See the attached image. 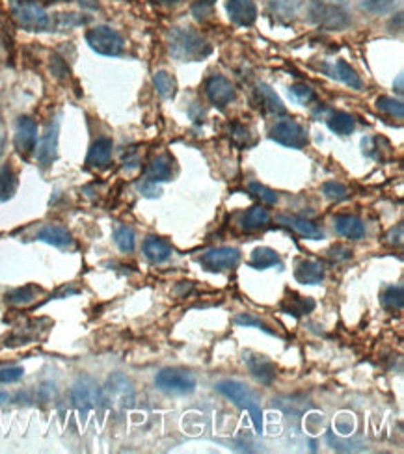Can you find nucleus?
Segmentation results:
<instances>
[{"instance_id": "nucleus-7", "label": "nucleus", "mask_w": 404, "mask_h": 454, "mask_svg": "<svg viewBox=\"0 0 404 454\" xmlns=\"http://www.w3.org/2000/svg\"><path fill=\"white\" fill-rule=\"evenodd\" d=\"M103 400V389L97 386V382L90 378V376H82L75 382L73 389H71V402L75 408L82 413L97 408V404Z\"/></svg>"}, {"instance_id": "nucleus-20", "label": "nucleus", "mask_w": 404, "mask_h": 454, "mask_svg": "<svg viewBox=\"0 0 404 454\" xmlns=\"http://www.w3.org/2000/svg\"><path fill=\"white\" fill-rule=\"evenodd\" d=\"M37 240L45 244L55 246V248H69L73 246V237L64 226H45L41 227L36 235Z\"/></svg>"}, {"instance_id": "nucleus-34", "label": "nucleus", "mask_w": 404, "mask_h": 454, "mask_svg": "<svg viewBox=\"0 0 404 454\" xmlns=\"http://www.w3.org/2000/svg\"><path fill=\"white\" fill-rule=\"evenodd\" d=\"M114 240H116L117 248H119L122 252L131 253L133 250H135L136 235H135V231L131 229V227H127V226L117 227L116 233H114Z\"/></svg>"}, {"instance_id": "nucleus-46", "label": "nucleus", "mask_w": 404, "mask_h": 454, "mask_svg": "<svg viewBox=\"0 0 404 454\" xmlns=\"http://www.w3.org/2000/svg\"><path fill=\"white\" fill-rule=\"evenodd\" d=\"M8 400V393H4V391H0V406L4 404Z\"/></svg>"}, {"instance_id": "nucleus-21", "label": "nucleus", "mask_w": 404, "mask_h": 454, "mask_svg": "<svg viewBox=\"0 0 404 454\" xmlns=\"http://www.w3.org/2000/svg\"><path fill=\"white\" fill-rule=\"evenodd\" d=\"M112 140L106 136H101L93 141L88 151V164L93 168H104L112 159Z\"/></svg>"}, {"instance_id": "nucleus-22", "label": "nucleus", "mask_w": 404, "mask_h": 454, "mask_svg": "<svg viewBox=\"0 0 404 454\" xmlns=\"http://www.w3.org/2000/svg\"><path fill=\"white\" fill-rule=\"evenodd\" d=\"M172 179V159L170 157H157V159L147 166L146 172V181L147 183H166V181H170Z\"/></svg>"}, {"instance_id": "nucleus-28", "label": "nucleus", "mask_w": 404, "mask_h": 454, "mask_svg": "<svg viewBox=\"0 0 404 454\" xmlns=\"http://www.w3.org/2000/svg\"><path fill=\"white\" fill-rule=\"evenodd\" d=\"M276 264H280V255L272 248H256L251 252V268L264 270V268H270V266H276Z\"/></svg>"}, {"instance_id": "nucleus-43", "label": "nucleus", "mask_w": 404, "mask_h": 454, "mask_svg": "<svg viewBox=\"0 0 404 454\" xmlns=\"http://www.w3.org/2000/svg\"><path fill=\"white\" fill-rule=\"evenodd\" d=\"M142 192H144V196L155 197V196H159V194H160V188H159V186H157V184L147 183V181H146V184H144V188H142Z\"/></svg>"}, {"instance_id": "nucleus-8", "label": "nucleus", "mask_w": 404, "mask_h": 454, "mask_svg": "<svg viewBox=\"0 0 404 454\" xmlns=\"http://www.w3.org/2000/svg\"><path fill=\"white\" fill-rule=\"evenodd\" d=\"M240 250L231 248V246H220V248H213L202 253L198 261L203 268L209 272H224L231 270L240 263Z\"/></svg>"}, {"instance_id": "nucleus-10", "label": "nucleus", "mask_w": 404, "mask_h": 454, "mask_svg": "<svg viewBox=\"0 0 404 454\" xmlns=\"http://www.w3.org/2000/svg\"><path fill=\"white\" fill-rule=\"evenodd\" d=\"M205 93H207V99L211 101V105H215L216 108L224 110L233 99H235V86H233L226 77L215 75V77H211V79L207 80Z\"/></svg>"}, {"instance_id": "nucleus-9", "label": "nucleus", "mask_w": 404, "mask_h": 454, "mask_svg": "<svg viewBox=\"0 0 404 454\" xmlns=\"http://www.w3.org/2000/svg\"><path fill=\"white\" fill-rule=\"evenodd\" d=\"M270 138L280 146L291 149H302L307 146V132L300 123L294 119H280L270 129Z\"/></svg>"}, {"instance_id": "nucleus-16", "label": "nucleus", "mask_w": 404, "mask_h": 454, "mask_svg": "<svg viewBox=\"0 0 404 454\" xmlns=\"http://www.w3.org/2000/svg\"><path fill=\"white\" fill-rule=\"evenodd\" d=\"M325 69L328 71L331 79L341 80L345 86H349L350 90L360 92L361 88H363V80H361L360 75L356 73L354 69L350 68L345 60H337L334 66H325Z\"/></svg>"}, {"instance_id": "nucleus-35", "label": "nucleus", "mask_w": 404, "mask_h": 454, "mask_svg": "<svg viewBox=\"0 0 404 454\" xmlns=\"http://www.w3.org/2000/svg\"><path fill=\"white\" fill-rule=\"evenodd\" d=\"M323 194L330 201H343L350 196L349 188L343 183H337V181H328V183L323 184Z\"/></svg>"}, {"instance_id": "nucleus-25", "label": "nucleus", "mask_w": 404, "mask_h": 454, "mask_svg": "<svg viewBox=\"0 0 404 454\" xmlns=\"http://www.w3.org/2000/svg\"><path fill=\"white\" fill-rule=\"evenodd\" d=\"M326 125H328V129L331 132H336L339 136H349L356 129L354 117L347 114V112H331L330 117L326 119Z\"/></svg>"}, {"instance_id": "nucleus-15", "label": "nucleus", "mask_w": 404, "mask_h": 454, "mask_svg": "<svg viewBox=\"0 0 404 454\" xmlns=\"http://www.w3.org/2000/svg\"><path fill=\"white\" fill-rule=\"evenodd\" d=\"M326 268L325 264L315 259H302L294 268V277L302 285H318L325 282Z\"/></svg>"}, {"instance_id": "nucleus-39", "label": "nucleus", "mask_w": 404, "mask_h": 454, "mask_svg": "<svg viewBox=\"0 0 404 454\" xmlns=\"http://www.w3.org/2000/svg\"><path fill=\"white\" fill-rule=\"evenodd\" d=\"M395 6V0H365L361 8L367 10L371 13H386L389 10H393Z\"/></svg>"}, {"instance_id": "nucleus-17", "label": "nucleus", "mask_w": 404, "mask_h": 454, "mask_svg": "<svg viewBox=\"0 0 404 454\" xmlns=\"http://www.w3.org/2000/svg\"><path fill=\"white\" fill-rule=\"evenodd\" d=\"M278 221H280L282 226L291 227L293 231H296V233L300 235V237H304V239L318 240L325 237V233H323V229H320V227L315 226L313 221L304 220V218H298V216L282 215V216H278Z\"/></svg>"}, {"instance_id": "nucleus-26", "label": "nucleus", "mask_w": 404, "mask_h": 454, "mask_svg": "<svg viewBox=\"0 0 404 454\" xmlns=\"http://www.w3.org/2000/svg\"><path fill=\"white\" fill-rule=\"evenodd\" d=\"M294 298H285L282 304V311L287 315H293L294 319H300L302 315L311 313L313 309H315V302L311 298H302V296H296L293 293Z\"/></svg>"}, {"instance_id": "nucleus-18", "label": "nucleus", "mask_w": 404, "mask_h": 454, "mask_svg": "<svg viewBox=\"0 0 404 454\" xmlns=\"http://www.w3.org/2000/svg\"><path fill=\"white\" fill-rule=\"evenodd\" d=\"M334 226H336L337 233L350 240H360L365 235V224L358 216L337 215L334 218Z\"/></svg>"}, {"instance_id": "nucleus-33", "label": "nucleus", "mask_w": 404, "mask_h": 454, "mask_svg": "<svg viewBox=\"0 0 404 454\" xmlns=\"http://www.w3.org/2000/svg\"><path fill=\"white\" fill-rule=\"evenodd\" d=\"M382 304L392 309V311H403L404 306V290L403 285H393V287H387L386 293L382 295Z\"/></svg>"}, {"instance_id": "nucleus-5", "label": "nucleus", "mask_w": 404, "mask_h": 454, "mask_svg": "<svg viewBox=\"0 0 404 454\" xmlns=\"http://www.w3.org/2000/svg\"><path fill=\"white\" fill-rule=\"evenodd\" d=\"M155 386L166 395H190L196 391V378L181 368H162L155 376Z\"/></svg>"}, {"instance_id": "nucleus-30", "label": "nucleus", "mask_w": 404, "mask_h": 454, "mask_svg": "<svg viewBox=\"0 0 404 454\" xmlns=\"http://www.w3.org/2000/svg\"><path fill=\"white\" fill-rule=\"evenodd\" d=\"M44 290L36 285H26V287L13 288L12 293H8L6 300L13 306H28L32 302L36 300L37 295H41Z\"/></svg>"}, {"instance_id": "nucleus-31", "label": "nucleus", "mask_w": 404, "mask_h": 454, "mask_svg": "<svg viewBox=\"0 0 404 454\" xmlns=\"http://www.w3.org/2000/svg\"><path fill=\"white\" fill-rule=\"evenodd\" d=\"M15 192H17V175L12 166H4L0 170V201L12 199Z\"/></svg>"}, {"instance_id": "nucleus-38", "label": "nucleus", "mask_w": 404, "mask_h": 454, "mask_svg": "<svg viewBox=\"0 0 404 454\" xmlns=\"http://www.w3.org/2000/svg\"><path fill=\"white\" fill-rule=\"evenodd\" d=\"M235 322H237L239 326H246V328H250V326H251V328L263 330V332L269 333V335H274V332L270 330L269 326L264 324V322H261L259 319H256V317H251V315H246V313L237 315V317H235Z\"/></svg>"}, {"instance_id": "nucleus-19", "label": "nucleus", "mask_w": 404, "mask_h": 454, "mask_svg": "<svg viewBox=\"0 0 404 454\" xmlns=\"http://www.w3.org/2000/svg\"><path fill=\"white\" fill-rule=\"evenodd\" d=\"M142 250H144V255H146L147 261H151L153 264H160L166 263L168 259L172 257V246L168 244L166 240L159 239V237H147L144 240V246H142Z\"/></svg>"}, {"instance_id": "nucleus-42", "label": "nucleus", "mask_w": 404, "mask_h": 454, "mask_svg": "<svg viewBox=\"0 0 404 454\" xmlns=\"http://www.w3.org/2000/svg\"><path fill=\"white\" fill-rule=\"evenodd\" d=\"M328 255H330L331 259H336V261H341V259H349L350 255H352V252H350L349 248H345V246L337 244L331 248L330 252H328Z\"/></svg>"}, {"instance_id": "nucleus-37", "label": "nucleus", "mask_w": 404, "mask_h": 454, "mask_svg": "<svg viewBox=\"0 0 404 454\" xmlns=\"http://www.w3.org/2000/svg\"><path fill=\"white\" fill-rule=\"evenodd\" d=\"M289 95L296 101V103H300V105H309L315 101V92H313L311 88L306 86V84H294V86L289 88Z\"/></svg>"}, {"instance_id": "nucleus-36", "label": "nucleus", "mask_w": 404, "mask_h": 454, "mask_svg": "<svg viewBox=\"0 0 404 454\" xmlns=\"http://www.w3.org/2000/svg\"><path fill=\"white\" fill-rule=\"evenodd\" d=\"M248 188H250L253 196L259 197V199L267 203V205H276V203H278V194H276L274 190H270L269 186H264V184L251 181V183L248 184Z\"/></svg>"}, {"instance_id": "nucleus-41", "label": "nucleus", "mask_w": 404, "mask_h": 454, "mask_svg": "<svg viewBox=\"0 0 404 454\" xmlns=\"http://www.w3.org/2000/svg\"><path fill=\"white\" fill-rule=\"evenodd\" d=\"M23 376H25V368L23 367L0 368V384H13V382L21 380Z\"/></svg>"}, {"instance_id": "nucleus-2", "label": "nucleus", "mask_w": 404, "mask_h": 454, "mask_svg": "<svg viewBox=\"0 0 404 454\" xmlns=\"http://www.w3.org/2000/svg\"><path fill=\"white\" fill-rule=\"evenodd\" d=\"M216 391L222 393L224 397H227L229 400H233L235 404L246 410L250 413L251 421H253V426H256V432L261 434L263 432V410L259 406L256 395L251 393L250 389L242 384V382L237 380H224L216 384Z\"/></svg>"}, {"instance_id": "nucleus-13", "label": "nucleus", "mask_w": 404, "mask_h": 454, "mask_svg": "<svg viewBox=\"0 0 404 454\" xmlns=\"http://www.w3.org/2000/svg\"><path fill=\"white\" fill-rule=\"evenodd\" d=\"M244 363L250 368L251 376L263 384V386H270L276 378V365L270 362L269 357L256 354V352H244Z\"/></svg>"}, {"instance_id": "nucleus-24", "label": "nucleus", "mask_w": 404, "mask_h": 454, "mask_svg": "<svg viewBox=\"0 0 404 454\" xmlns=\"http://www.w3.org/2000/svg\"><path fill=\"white\" fill-rule=\"evenodd\" d=\"M320 15L318 17V23L323 26H328V28H345V26L349 25V19H347V13L343 10H339V8L334 6H318V13Z\"/></svg>"}, {"instance_id": "nucleus-40", "label": "nucleus", "mask_w": 404, "mask_h": 454, "mask_svg": "<svg viewBox=\"0 0 404 454\" xmlns=\"http://www.w3.org/2000/svg\"><path fill=\"white\" fill-rule=\"evenodd\" d=\"M231 138L233 141L240 146V148H248L251 141H250V130L246 129L244 125H240V123H235L231 127Z\"/></svg>"}, {"instance_id": "nucleus-6", "label": "nucleus", "mask_w": 404, "mask_h": 454, "mask_svg": "<svg viewBox=\"0 0 404 454\" xmlns=\"http://www.w3.org/2000/svg\"><path fill=\"white\" fill-rule=\"evenodd\" d=\"M86 41L90 49L101 56H119L123 52L125 41L110 26H95L86 32Z\"/></svg>"}, {"instance_id": "nucleus-14", "label": "nucleus", "mask_w": 404, "mask_h": 454, "mask_svg": "<svg viewBox=\"0 0 404 454\" xmlns=\"http://www.w3.org/2000/svg\"><path fill=\"white\" fill-rule=\"evenodd\" d=\"M226 8L235 25L251 26L258 21V6L253 0H227Z\"/></svg>"}, {"instance_id": "nucleus-12", "label": "nucleus", "mask_w": 404, "mask_h": 454, "mask_svg": "<svg viewBox=\"0 0 404 454\" xmlns=\"http://www.w3.org/2000/svg\"><path fill=\"white\" fill-rule=\"evenodd\" d=\"M58 135H60V123L58 119L50 123L45 130L44 138L37 148V162L41 168H49L58 157Z\"/></svg>"}, {"instance_id": "nucleus-3", "label": "nucleus", "mask_w": 404, "mask_h": 454, "mask_svg": "<svg viewBox=\"0 0 404 454\" xmlns=\"http://www.w3.org/2000/svg\"><path fill=\"white\" fill-rule=\"evenodd\" d=\"M12 17L23 30L26 32H45L50 26L49 13L45 12L41 4L34 0H12Z\"/></svg>"}, {"instance_id": "nucleus-44", "label": "nucleus", "mask_w": 404, "mask_h": 454, "mask_svg": "<svg viewBox=\"0 0 404 454\" xmlns=\"http://www.w3.org/2000/svg\"><path fill=\"white\" fill-rule=\"evenodd\" d=\"M403 82H404V77H403V73H401L397 77V82H395V88H397L398 95H403V93H404V84H403Z\"/></svg>"}, {"instance_id": "nucleus-1", "label": "nucleus", "mask_w": 404, "mask_h": 454, "mask_svg": "<svg viewBox=\"0 0 404 454\" xmlns=\"http://www.w3.org/2000/svg\"><path fill=\"white\" fill-rule=\"evenodd\" d=\"M168 49L170 55L179 61H200L213 52L205 37L198 34L192 26L172 28L168 34Z\"/></svg>"}, {"instance_id": "nucleus-27", "label": "nucleus", "mask_w": 404, "mask_h": 454, "mask_svg": "<svg viewBox=\"0 0 404 454\" xmlns=\"http://www.w3.org/2000/svg\"><path fill=\"white\" fill-rule=\"evenodd\" d=\"M153 84L157 93L162 99H166V101L173 99L175 93H177V82H175V79L168 71H157L153 77Z\"/></svg>"}, {"instance_id": "nucleus-47", "label": "nucleus", "mask_w": 404, "mask_h": 454, "mask_svg": "<svg viewBox=\"0 0 404 454\" xmlns=\"http://www.w3.org/2000/svg\"><path fill=\"white\" fill-rule=\"evenodd\" d=\"M202 2H203V4H207V6H213L216 0H202Z\"/></svg>"}, {"instance_id": "nucleus-4", "label": "nucleus", "mask_w": 404, "mask_h": 454, "mask_svg": "<svg viewBox=\"0 0 404 454\" xmlns=\"http://www.w3.org/2000/svg\"><path fill=\"white\" fill-rule=\"evenodd\" d=\"M104 404L112 410H127L135 404V387L131 384L127 376L112 375L103 387V400Z\"/></svg>"}, {"instance_id": "nucleus-45", "label": "nucleus", "mask_w": 404, "mask_h": 454, "mask_svg": "<svg viewBox=\"0 0 404 454\" xmlns=\"http://www.w3.org/2000/svg\"><path fill=\"white\" fill-rule=\"evenodd\" d=\"M151 2H157V4H177V2H181V0H151Z\"/></svg>"}, {"instance_id": "nucleus-11", "label": "nucleus", "mask_w": 404, "mask_h": 454, "mask_svg": "<svg viewBox=\"0 0 404 454\" xmlns=\"http://www.w3.org/2000/svg\"><path fill=\"white\" fill-rule=\"evenodd\" d=\"M37 144V123L30 116H21L15 130V148L23 157L34 153Z\"/></svg>"}, {"instance_id": "nucleus-23", "label": "nucleus", "mask_w": 404, "mask_h": 454, "mask_svg": "<svg viewBox=\"0 0 404 454\" xmlns=\"http://www.w3.org/2000/svg\"><path fill=\"white\" fill-rule=\"evenodd\" d=\"M256 93H258V99L259 103H261V106H263L267 112H270V114H280V116H283V114L287 112L285 105L282 103V99L276 95V92L269 86V84H259Z\"/></svg>"}, {"instance_id": "nucleus-29", "label": "nucleus", "mask_w": 404, "mask_h": 454, "mask_svg": "<svg viewBox=\"0 0 404 454\" xmlns=\"http://www.w3.org/2000/svg\"><path fill=\"white\" fill-rule=\"evenodd\" d=\"M270 224V213L263 207H251L242 218V227L246 231H256V229H263Z\"/></svg>"}, {"instance_id": "nucleus-32", "label": "nucleus", "mask_w": 404, "mask_h": 454, "mask_svg": "<svg viewBox=\"0 0 404 454\" xmlns=\"http://www.w3.org/2000/svg\"><path fill=\"white\" fill-rule=\"evenodd\" d=\"M376 108H378L380 112L387 114V116L397 117V119H403L404 117V105L403 101H398V99L382 95V97L376 99Z\"/></svg>"}]
</instances>
